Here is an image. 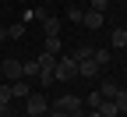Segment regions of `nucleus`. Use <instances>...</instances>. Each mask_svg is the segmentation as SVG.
Segmentation results:
<instances>
[{"mask_svg":"<svg viewBox=\"0 0 127 117\" xmlns=\"http://www.w3.org/2000/svg\"><path fill=\"white\" fill-rule=\"evenodd\" d=\"M0 117H11V103L7 99H0Z\"/></svg>","mask_w":127,"mask_h":117,"instance_id":"4be33fe9","label":"nucleus"},{"mask_svg":"<svg viewBox=\"0 0 127 117\" xmlns=\"http://www.w3.org/2000/svg\"><path fill=\"white\" fill-rule=\"evenodd\" d=\"M81 14H85L81 7H71V11H67V18H71V21H78V25H81Z\"/></svg>","mask_w":127,"mask_h":117,"instance_id":"6ab92c4d","label":"nucleus"},{"mask_svg":"<svg viewBox=\"0 0 127 117\" xmlns=\"http://www.w3.org/2000/svg\"><path fill=\"white\" fill-rule=\"evenodd\" d=\"M7 39H25V25H11L7 28Z\"/></svg>","mask_w":127,"mask_h":117,"instance_id":"2eb2a0df","label":"nucleus"},{"mask_svg":"<svg viewBox=\"0 0 127 117\" xmlns=\"http://www.w3.org/2000/svg\"><path fill=\"white\" fill-rule=\"evenodd\" d=\"M106 7H109V0H92V11H102L106 14Z\"/></svg>","mask_w":127,"mask_h":117,"instance_id":"412c9836","label":"nucleus"},{"mask_svg":"<svg viewBox=\"0 0 127 117\" xmlns=\"http://www.w3.org/2000/svg\"><path fill=\"white\" fill-rule=\"evenodd\" d=\"M4 39H7V28H4V25H0V43H4Z\"/></svg>","mask_w":127,"mask_h":117,"instance_id":"b1692460","label":"nucleus"},{"mask_svg":"<svg viewBox=\"0 0 127 117\" xmlns=\"http://www.w3.org/2000/svg\"><path fill=\"white\" fill-rule=\"evenodd\" d=\"M0 99H7V103H14V96H11V82H7V85H0Z\"/></svg>","mask_w":127,"mask_h":117,"instance_id":"aec40b11","label":"nucleus"},{"mask_svg":"<svg viewBox=\"0 0 127 117\" xmlns=\"http://www.w3.org/2000/svg\"><path fill=\"white\" fill-rule=\"evenodd\" d=\"M60 50H64L60 36H46V53H53V57H60Z\"/></svg>","mask_w":127,"mask_h":117,"instance_id":"9d476101","label":"nucleus"},{"mask_svg":"<svg viewBox=\"0 0 127 117\" xmlns=\"http://www.w3.org/2000/svg\"><path fill=\"white\" fill-rule=\"evenodd\" d=\"M0 71H4V78H7V82H18V78H25V60L7 57L4 64H0Z\"/></svg>","mask_w":127,"mask_h":117,"instance_id":"39448f33","label":"nucleus"},{"mask_svg":"<svg viewBox=\"0 0 127 117\" xmlns=\"http://www.w3.org/2000/svg\"><path fill=\"white\" fill-rule=\"evenodd\" d=\"M42 28L46 36H60V18H42Z\"/></svg>","mask_w":127,"mask_h":117,"instance_id":"f8f14e48","label":"nucleus"},{"mask_svg":"<svg viewBox=\"0 0 127 117\" xmlns=\"http://www.w3.org/2000/svg\"><path fill=\"white\" fill-rule=\"evenodd\" d=\"M109 46H113V50H124L127 46V28H113V32H109Z\"/></svg>","mask_w":127,"mask_h":117,"instance_id":"1a4fd4ad","label":"nucleus"},{"mask_svg":"<svg viewBox=\"0 0 127 117\" xmlns=\"http://www.w3.org/2000/svg\"><path fill=\"white\" fill-rule=\"evenodd\" d=\"M78 75V60L74 57H57V68H53V82H71Z\"/></svg>","mask_w":127,"mask_h":117,"instance_id":"7ed1b4c3","label":"nucleus"},{"mask_svg":"<svg viewBox=\"0 0 127 117\" xmlns=\"http://www.w3.org/2000/svg\"><path fill=\"white\" fill-rule=\"evenodd\" d=\"M117 92H120V85H113V82H102V85H99V96L102 99H113Z\"/></svg>","mask_w":127,"mask_h":117,"instance_id":"ddd939ff","label":"nucleus"},{"mask_svg":"<svg viewBox=\"0 0 127 117\" xmlns=\"http://www.w3.org/2000/svg\"><path fill=\"white\" fill-rule=\"evenodd\" d=\"M88 57H92V46H78L74 50V60H88Z\"/></svg>","mask_w":127,"mask_h":117,"instance_id":"f3484780","label":"nucleus"},{"mask_svg":"<svg viewBox=\"0 0 127 117\" xmlns=\"http://www.w3.org/2000/svg\"><path fill=\"white\" fill-rule=\"evenodd\" d=\"M28 92H32V85H28L25 78H18V82H11V96H14V99H25Z\"/></svg>","mask_w":127,"mask_h":117,"instance_id":"6e6552de","label":"nucleus"},{"mask_svg":"<svg viewBox=\"0 0 127 117\" xmlns=\"http://www.w3.org/2000/svg\"><path fill=\"white\" fill-rule=\"evenodd\" d=\"M99 71H102V68H99L92 57H88V60H78V75H81V78H99Z\"/></svg>","mask_w":127,"mask_h":117,"instance_id":"0eeeda50","label":"nucleus"},{"mask_svg":"<svg viewBox=\"0 0 127 117\" xmlns=\"http://www.w3.org/2000/svg\"><path fill=\"white\" fill-rule=\"evenodd\" d=\"M57 110H64V114H81V107H85V99L81 96H74V92H64L57 103H53Z\"/></svg>","mask_w":127,"mask_h":117,"instance_id":"20e7f679","label":"nucleus"},{"mask_svg":"<svg viewBox=\"0 0 127 117\" xmlns=\"http://www.w3.org/2000/svg\"><path fill=\"white\" fill-rule=\"evenodd\" d=\"M99 103H102V96H99V89H95V92H92V96L85 99V107H92V110H95V107H99Z\"/></svg>","mask_w":127,"mask_h":117,"instance_id":"a211bd4d","label":"nucleus"},{"mask_svg":"<svg viewBox=\"0 0 127 117\" xmlns=\"http://www.w3.org/2000/svg\"><path fill=\"white\" fill-rule=\"evenodd\" d=\"M92 60L99 64V68H109V60H113V57H109V50H92Z\"/></svg>","mask_w":127,"mask_h":117,"instance_id":"9b49d317","label":"nucleus"},{"mask_svg":"<svg viewBox=\"0 0 127 117\" xmlns=\"http://www.w3.org/2000/svg\"><path fill=\"white\" fill-rule=\"evenodd\" d=\"M46 117H71V114H64V110H57V107H50V114Z\"/></svg>","mask_w":127,"mask_h":117,"instance_id":"5701e85b","label":"nucleus"},{"mask_svg":"<svg viewBox=\"0 0 127 117\" xmlns=\"http://www.w3.org/2000/svg\"><path fill=\"white\" fill-rule=\"evenodd\" d=\"M113 103H117V114H127V89H120L113 96Z\"/></svg>","mask_w":127,"mask_h":117,"instance_id":"4468645a","label":"nucleus"},{"mask_svg":"<svg viewBox=\"0 0 127 117\" xmlns=\"http://www.w3.org/2000/svg\"><path fill=\"white\" fill-rule=\"evenodd\" d=\"M102 21H106V14H102V11H92V7H88V11L81 14V25L92 28V32H95V28H102Z\"/></svg>","mask_w":127,"mask_h":117,"instance_id":"423d86ee","label":"nucleus"},{"mask_svg":"<svg viewBox=\"0 0 127 117\" xmlns=\"http://www.w3.org/2000/svg\"><path fill=\"white\" fill-rule=\"evenodd\" d=\"M35 60H39V75H35V82H39V85H50V82H53V68H57V57L42 50Z\"/></svg>","mask_w":127,"mask_h":117,"instance_id":"f03ea898","label":"nucleus"},{"mask_svg":"<svg viewBox=\"0 0 127 117\" xmlns=\"http://www.w3.org/2000/svg\"><path fill=\"white\" fill-rule=\"evenodd\" d=\"M81 117H102V114H99V110H92V114H81Z\"/></svg>","mask_w":127,"mask_h":117,"instance_id":"393cba45","label":"nucleus"},{"mask_svg":"<svg viewBox=\"0 0 127 117\" xmlns=\"http://www.w3.org/2000/svg\"><path fill=\"white\" fill-rule=\"evenodd\" d=\"M39 75V60H25V78H35Z\"/></svg>","mask_w":127,"mask_h":117,"instance_id":"dca6fc26","label":"nucleus"},{"mask_svg":"<svg viewBox=\"0 0 127 117\" xmlns=\"http://www.w3.org/2000/svg\"><path fill=\"white\" fill-rule=\"evenodd\" d=\"M25 114L28 117H46L50 114V99H46L42 92H28L25 96Z\"/></svg>","mask_w":127,"mask_h":117,"instance_id":"f257e3e1","label":"nucleus"}]
</instances>
